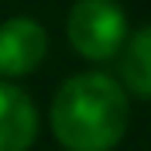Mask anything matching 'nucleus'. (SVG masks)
<instances>
[{
    "instance_id": "obj_1",
    "label": "nucleus",
    "mask_w": 151,
    "mask_h": 151,
    "mask_svg": "<svg viewBox=\"0 0 151 151\" xmlns=\"http://www.w3.org/2000/svg\"><path fill=\"white\" fill-rule=\"evenodd\" d=\"M48 117L65 151H113L127 131L131 103L113 76L79 72L58 86Z\"/></svg>"
},
{
    "instance_id": "obj_2",
    "label": "nucleus",
    "mask_w": 151,
    "mask_h": 151,
    "mask_svg": "<svg viewBox=\"0 0 151 151\" xmlns=\"http://www.w3.org/2000/svg\"><path fill=\"white\" fill-rule=\"evenodd\" d=\"M69 45L89 62H106L127 38V17L117 0H79L65 21Z\"/></svg>"
},
{
    "instance_id": "obj_3",
    "label": "nucleus",
    "mask_w": 151,
    "mask_h": 151,
    "mask_svg": "<svg viewBox=\"0 0 151 151\" xmlns=\"http://www.w3.org/2000/svg\"><path fill=\"white\" fill-rule=\"evenodd\" d=\"M48 55V31L31 17H10L0 24V76H31Z\"/></svg>"
},
{
    "instance_id": "obj_4",
    "label": "nucleus",
    "mask_w": 151,
    "mask_h": 151,
    "mask_svg": "<svg viewBox=\"0 0 151 151\" xmlns=\"http://www.w3.org/2000/svg\"><path fill=\"white\" fill-rule=\"evenodd\" d=\"M38 137V110L21 86L0 79V151H28Z\"/></svg>"
},
{
    "instance_id": "obj_5",
    "label": "nucleus",
    "mask_w": 151,
    "mask_h": 151,
    "mask_svg": "<svg viewBox=\"0 0 151 151\" xmlns=\"http://www.w3.org/2000/svg\"><path fill=\"white\" fill-rule=\"evenodd\" d=\"M117 72L124 93H134L141 100H151V24L124 38L117 52Z\"/></svg>"
}]
</instances>
